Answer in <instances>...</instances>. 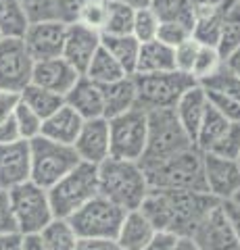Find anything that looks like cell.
Listing matches in <instances>:
<instances>
[{
	"instance_id": "cell-37",
	"label": "cell",
	"mask_w": 240,
	"mask_h": 250,
	"mask_svg": "<svg viewBox=\"0 0 240 250\" xmlns=\"http://www.w3.org/2000/svg\"><path fill=\"white\" fill-rule=\"evenodd\" d=\"M223 65V57L219 54L218 48H211V46H200L195 59V65H192L190 75L195 77V82L200 83L203 80H207L209 75H213L218 69Z\"/></svg>"
},
{
	"instance_id": "cell-47",
	"label": "cell",
	"mask_w": 240,
	"mask_h": 250,
	"mask_svg": "<svg viewBox=\"0 0 240 250\" xmlns=\"http://www.w3.org/2000/svg\"><path fill=\"white\" fill-rule=\"evenodd\" d=\"M15 231V221L11 215V205H9V192L0 188V233Z\"/></svg>"
},
{
	"instance_id": "cell-5",
	"label": "cell",
	"mask_w": 240,
	"mask_h": 250,
	"mask_svg": "<svg viewBox=\"0 0 240 250\" xmlns=\"http://www.w3.org/2000/svg\"><path fill=\"white\" fill-rule=\"evenodd\" d=\"M46 192H48L52 215L59 219H69L88 200L98 196V169L96 165L82 161Z\"/></svg>"
},
{
	"instance_id": "cell-26",
	"label": "cell",
	"mask_w": 240,
	"mask_h": 250,
	"mask_svg": "<svg viewBox=\"0 0 240 250\" xmlns=\"http://www.w3.org/2000/svg\"><path fill=\"white\" fill-rule=\"evenodd\" d=\"M19 100L25 106L32 108L42 121L46 119V117H50L57 108H61L65 104V98L61 96V94H55V92H50L46 88H40V85H36V83L25 85V88L19 92Z\"/></svg>"
},
{
	"instance_id": "cell-40",
	"label": "cell",
	"mask_w": 240,
	"mask_h": 250,
	"mask_svg": "<svg viewBox=\"0 0 240 250\" xmlns=\"http://www.w3.org/2000/svg\"><path fill=\"white\" fill-rule=\"evenodd\" d=\"M209 152L223 156V159L238 161L240 159V123H230Z\"/></svg>"
},
{
	"instance_id": "cell-7",
	"label": "cell",
	"mask_w": 240,
	"mask_h": 250,
	"mask_svg": "<svg viewBox=\"0 0 240 250\" xmlns=\"http://www.w3.org/2000/svg\"><path fill=\"white\" fill-rule=\"evenodd\" d=\"M9 205L15 221V231L25 233H40L48 225L55 215L48 200V192L34 184L32 179L19 184L9 190Z\"/></svg>"
},
{
	"instance_id": "cell-21",
	"label": "cell",
	"mask_w": 240,
	"mask_h": 250,
	"mask_svg": "<svg viewBox=\"0 0 240 250\" xmlns=\"http://www.w3.org/2000/svg\"><path fill=\"white\" fill-rule=\"evenodd\" d=\"M84 125V119L77 115L71 106L63 104L61 108H57L50 117H46L42 121V131L40 136L52 140V142H59V144H67V146H73L77 134H80Z\"/></svg>"
},
{
	"instance_id": "cell-48",
	"label": "cell",
	"mask_w": 240,
	"mask_h": 250,
	"mask_svg": "<svg viewBox=\"0 0 240 250\" xmlns=\"http://www.w3.org/2000/svg\"><path fill=\"white\" fill-rule=\"evenodd\" d=\"M19 140H23V138H21L17 123H15L13 115H11L9 119H4L0 123V144H13V142H19Z\"/></svg>"
},
{
	"instance_id": "cell-1",
	"label": "cell",
	"mask_w": 240,
	"mask_h": 250,
	"mask_svg": "<svg viewBox=\"0 0 240 250\" xmlns=\"http://www.w3.org/2000/svg\"><path fill=\"white\" fill-rule=\"evenodd\" d=\"M221 200L207 192L186 190H154L151 188L140 205V213L153 223L157 231L174 236H190L196 231L200 221Z\"/></svg>"
},
{
	"instance_id": "cell-39",
	"label": "cell",
	"mask_w": 240,
	"mask_h": 250,
	"mask_svg": "<svg viewBox=\"0 0 240 250\" xmlns=\"http://www.w3.org/2000/svg\"><path fill=\"white\" fill-rule=\"evenodd\" d=\"M13 119L15 123H17V127H19V134L23 140H34L40 136V131H42V119L38 117L32 108L25 106L19 100L17 106H15V111H13Z\"/></svg>"
},
{
	"instance_id": "cell-49",
	"label": "cell",
	"mask_w": 240,
	"mask_h": 250,
	"mask_svg": "<svg viewBox=\"0 0 240 250\" xmlns=\"http://www.w3.org/2000/svg\"><path fill=\"white\" fill-rule=\"evenodd\" d=\"M221 208H223V213H226L232 229L236 233L238 244H240V205H236L234 200H221Z\"/></svg>"
},
{
	"instance_id": "cell-60",
	"label": "cell",
	"mask_w": 240,
	"mask_h": 250,
	"mask_svg": "<svg viewBox=\"0 0 240 250\" xmlns=\"http://www.w3.org/2000/svg\"><path fill=\"white\" fill-rule=\"evenodd\" d=\"M238 163H240V159H238Z\"/></svg>"
},
{
	"instance_id": "cell-15",
	"label": "cell",
	"mask_w": 240,
	"mask_h": 250,
	"mask_svg": "<svg viewBox=\"0 0 240 250\" xmlns=\"http://www.w3.org/2000/svg\"><path fill=\"white\" fill-rule=\"evenodd\" d=\"M98 50H100V31L92 29L88 25H82V23L67 25L63 59L71 62L82 75Z\"/></svg>"
},
{
	"instance_id": "cell-2",
	"label": "cell",
	"mask_w": 240,
	"mask_h": 250,
	"mask_svg": "<svg viewBox=\"0 0 240 250\" xmlns=\"http://www.w3.org/2000/svg\"><path fill=\"white\" fill-rule=\"evenodd\" d=\"M98 169V194L119 208L136 210L140 208L144 196L149 194V182L138 161L105 159Z\"/></svg>"
},
{
	"instance_id": "cell-38",
	"label": "cell",
	"mask_w": 240,
	"mask_h": 250,
	"mask_svg": "<svg viewBox=\"0 0 240 250\" xmlns=\"http://www.w3.org/2000/svg\"><path fill=\"white\" fill-rule=\"evenodd\" d=\"M27 23L59 21V0H19Z\"/></svg>"
},
{
	"instance_id": "cell-53",
	"label": "cell",
	"mask_w": 240,
	"mask_h": 250,
	"mask_svg": "<svg viewBox=\"0 0 240 250\" xmlns=\"http://www.w3.org/2000/svg\"><path fill=\"white\" fill-rule=\"evenodd\" d=\"M0 250H21V233H0Z\"/></svg>"
},
{
	"instance_id": "cell-28",
	"label": "cell",
	"mask_w": 240,
	"mask_h": 250,
	"mask_svg": "<svg viewBox=\"0 0 240 250\" xmlns=\"http://www.w3.org/2000/svg\"><path fill=\"white\" fill-rule=\"evenodd\" d=\"M228 125H230V121L211 103H209L203 121H200V125H198V131H196V138H195V146L198 148L200 152H209L213 148V144L219 140V136L226 131Z\"/></svg>"
},
{
	"instance_id": "cell-33",
	"label": "cell",
	"mask_w": 240,
	"mask_h": 250,
	"mask_svg": "<svg viewBox=\"0 0 240 250\" xmlns=\"http://www.w3.org/2000/svg\"><path fill=\"white\" fill-rule=\"evenodd\" d=\"M27 19L19 0H0V36L23 38L27 29Z\"/></svg>"
},
{
	"instance_id": "cell-57",
	"label": "cell",
	"mask_w": 240,
	"mask_h": 250,
	"mask_svg": "<svg viewBox=\"0 0 240 250\" xmlns=\"http://www.w3.org/2000/svg\"><path fill=\"white\" fill-rule=\"evenodd\" d=\"M117 2L128 4V6H131V9H142V6L151 4V0H117Z\"/></svg>"
},
{
	"instance_id": "cell-24",
	"label": "cell",
	"mask_w": 240,
	"mask_h": 250,
	"mask_svg": "<svg viewBox=\"0 0 240 250\" xmlns=\"http://www.w3.org/2000/svg\"><path fill=\"white\" fill-rule=\"evenodd\" d=\"M163 71H175L174 48L159 40L142 42L134 73H163Z\"/></svg>"
},
{
	"instance_id": "cell-46",
	"label": "cell",
	"mask_w": 240,
	"mask_h": 250,
	"mask_svg": "<svg viewBox=\"0 0 240 250\" xmlns=\"http://www.w3.org/2000/svg\"><path fill=\"white\" fill-rule=\"evenodd\" d=\"M75 250H121L115 238H80Z\"/></svg>"
},
{
	"instance_id": "cell-14",
	"label": "cell",
	"mask_w": 240,
	"mask_h": 250,
	"mask_svg": "<svg viewBox=\"0 0 240 250\" xmlns=\"http://www.w3.org/2000/svg\"><path fill=\"white\" fill-rule=\"evenodd\" d=\"M192 238L200 250H240L236 233L232 229L226 213H223L221 202L209 210L196 231L192 233Z\"/></svg>"
},
{
	"instance_id": "cell-16",
	"label": "cell",
	"mask_w": 240,
	"mask_h": 250,
	"mask_svg": "<svg viewBox=\"0 0 240 250\" xmlns=\"http://www.w3.org/2000/svg\"><path fill=\"white\" fill-rule=\"evenodd\" d=\"M29 175H32V156L27 140L0 144V188L9 192L11 188L29 182Z\"/></svg>"
},
{
	"instance_id": "cell-9",
	"label": "cell",
	"mask_w": 240,
	"mask_h": 250,
	"mask_svg": "<svg viewBox=\"0 0 240 250\" xmlns=\"http://www.w3.org/2000/svg\"><path fill=\"white\" fill-rule=\"evenodd\" d=\"M109 121V156L121 161H140L146 148L149 119L142 108H130Z\"/></svg>"
},
{
	"instance_id": "cell-43",
	"label": "cell",
	"mask_w": 240,
	"mask_h": 250,
	"mask_svg": "<svg viewBox=\"0 0 240 250\" xmlns=\"http://www.w3.org/2000/svg\"><path fill=\"white\" fill-rule=\"evenodd\" d=\"M198 48H200V44H196L192 38H190V40H186V42H182L180 46H175V48H174L175 71H182V73H188L190 75Z\"/></svg>"
},
{
	"instance_id": "cell-18",
	"label": "cell",
	"mask_w": 240,
	"mask_h": 250,
	"mask_svg": "<svg viewBox=\"0 0 240 250\" xmlns=\"http://www.w3.org/2000/svg\"><path fill=\"white\" fill-rule=\"evenodd\" d=\"M80 71L63 57L57 59H46L34 62V71H32V83L46 88L55 94H61L65 98V94L73 88V83L80 80Z\"/></svg>"
},
{
	"instance_id": "cell-13",
	"label": "cell",
	"mask_w": 240,
	"mask_h": 250,
	"mask_svg": "<svg viewBox=\"0 0 240 250\" xmlns=\"http://www.w3.org/2000/svg\"><path fill=\"white\" fill-rule=\"evenodd\" d=\"M203 171L207 192L218 200H232L240 190V163L223 159L213 152H203Z\"/></svg>"
},
{
	"instance_id": "cell-31",
	"label": "cell",
	"mask_w": 240,
	"mask_h": 250,
	"mask_svg": "<svg viewBox=\"0 0 240 250\" xmlns=\"http://www.w3.org/2000/svg\"><path fill=\"white\" fill-rule=\"evenodd\" d=\"M240 46V2L226 0L223 2V31L218 50L223 59Z\"/></svg>"
},
{
	"instance_id": "cell-17",
	"label": "cell",
	"mask_w": 240,
	"mask_h": 250,
	"mask_svg": "<svg viewBox=\"0 0 240 250\" xmlns=\"http://www.w3.org/2000/svg\"><path fill=\"white\" fill-rule=\"evenodd\" d=\"M73 150L80 161L90 165H100L105 159H109V121L105 117L84 121L73 142Z\"/></svg>"
},
{
	"instance_id": "cell-61",
	"label": "cell",
	"mask_w": 240,
	"mask_h": 250,
	"mask_svg": "<svg viewBox=\"0 0 240 250\" xmlns=\"http://www.w3.org/2000/svg\"><path fill=\"white\" fill-rule=\"evenodd\" d=\"M238 2H240V0H238Z\"/></svg>"
},
{
	"instance_id": "cell-27",
	"label": "cell",
	"mask_w": 240,
	"mask_h": 250,
	"mask_svg": "<svg viewBox=\"0 0 240 250\" xmlns=\"http://www.w3.org/2000/svg\"><path fill=\"white\" fill-rule=\"evenodd\" d=\"M223 31V4L218 11L196 15L195 25H192V40L200 46H211L218 48Z\"/></svg>"
},
{
	"instance_id": "cell-23",
	"label": "cell",
	"mask_w": 240,
	"mask_h": 250,
	"mask_svg": "<svg viewBox=\"0 0 240 250\" xmlns=\"http://www.w3.org/2000/svg\"><path fill=\"white\" fill-rule=\"evenodd\" d=\"M136 106V85L134 77L126 75L117 82L103 85V117L113 119Z\"/></svg>"
},
{
	"instance_id": "cell-12",
	"label": "cell",
	"mask_w": 240,
	"mask_h": 250,
	"mask_svg": "<svg viewBox=\"0 0 240 250\" xmlns=\"http://www.w3.org/2000/svg\"><path fill=\"white\" fill-rule=\"evenodd\" d=\"M67 25L63 21H42V23H29L25 34H23V44L29 57L38 61L57 59L63 57Z\"/></svg>"
},
{
	"instance_id": "cell-8",
	"label": "cell",
	"mask_w": 240,
	"mask_h": 250,
	"mask_svg": "<svg viewBox=\"0 0 240 250\" xmlns=\"http://www.w3.org/2000/svg\"><path fill=\"white\" fill-rule=\"evenodd\" d=\"M29 156H32V179L44 190L55 186L63 175H67L75 165H80V156L73 146L59 144L52 140L38 136L29 140Z\"/></svg>"
},
{
	"instance_id": "cell-41",
	"label": "cell",
	"mask_w": 240,
	"mask_h": 250,
	"mask_svg": "<svg viewBox=\"0 0 240 250\" xmlns=\"http://www.w3.org/2000/svg\"><path fill=\"white\" fill-rule=\"evenodd\" d=\"M190 38H192V27L186 25V23H177V21H161L159 23L157 40L172 46V48L180 46L186 40H190Z\"/></svg>"
},
{
	"instance_id": "cell-56",
	"label": "cell",
	"mask_w": 240,
	"mask_h": 250,
	"mask_svg": "<svg viewBox=\"0 0 240 250\" xmlns=\"http://www.w3.org/2000/svg\"><path fill=\"white\" fill-rule=\"evenodd\" d=\"M174 250H200L198 244L195 242V238L190 236H177L175 238V244H174Z\"/></svg>"
},
{
	"instance_id": "cell-6",
	"label": "cell",
	"mask_w": 240,
	"mask_h": 250,
	"mask_svg": "<svg viewBox=\"0 0 240 250\" xmlns=\"http://www.w3.org/2000/svg\"><path fill=\"white\" fill-rule=\"evenodd\" d=\"M136 85V108L157 111V108H174L186 90L196 85L195 77L182 71L163 73H134Z\"/></svg>"
},
{
	"instance_id": "cell-35",
	"label": "cell",
	"mask_w": 240,
	"mask_h": 250,
	"mask_svg": "<svg viewBox=\"0 0 240 250\" xmlns=\"http://www.w3.org/2000/svg\"><path fill=\"white\" fill-rule=\"evenodd\" d=\"M151 9L159 21H177L186 25H195V13L188 0H151Z\"/></svg>"
},
{
	"instance_id": "cell-55",
	"label": "cell",
	"mask_w": 240,
	"mask_h": 250,
	"mask_svg": "<svg viewBox=\"0 0 240 250\" xmlns=\"http://www.w3.org/2000/svg\"><path fill=\"white\" fill-rule=\"evenodd\" d=\"M223 65H226L230 71H234L238 77H240V46L236 50H232L226 59H223Z\"/></svg>"
},
{
	"instance_id": "cell-34",
	"label": "cell",
	"mask_w": 240,
	"mask_h": 250,
	"mask_svg": "<svg viewBox=\"0 0 240 250\" xmlns=\"http://www.w3.org/2000/svg\"><path fill=\"white\" fill-rule=\"evenodd\" d=\"M205 92H213V94H221L228 98H236L240 100V77L230 71L226 65H221L213 75H209L207 80L198 83Z\"/></svg>"
},
{
	"instance_id": "cell-51",
	"label": "cell",
	"mask_w": 240,
	"mask_h": 250,
	"mask_svg": "<svg viewBox=\"0 0 240 250\" xmlns=\"http://www.w3.org/2000/svg\"><path fill=\"white\" fill-rule=\"evenodd\" d=\"M17 103H19V94L0 92V123H2L4 119H9V117L13 115Z\"/></svg>"
},
{
	"instance_id": "cell-30",
	"label": "cell",
	"mask_w": 240,
	"mask_h": 250,
	"mask_svg": "<svg viewBox=\"0 0 240 250\" xmlns=\"http://www.w3.org/2000/svg\"><path fill=\"white\" fill-rule=\"evenodd\" d=\"M40 238L46 250H75V244L80 240L75 229L71 228V223H69V219H59V217H55L40 231Z\"/></svg>"
},
{
	"instance_id": "cell-19",
	"label": "cell",
	"mask_w": 240,
	"mask_h": 250,
	"mask_svg": "<svg viewBox=\"0 0 240 250\" xmlns=\"http://www.w3.org/2000/svg\"><path fill=\"white\" fill-rule=\"evenodd\" d=\"M65 104L71 106L84 121L98 119L103 117V85L88 80L86 75H80L73 88L65 94Z\"/></svg>"
},
{
	"instance_id": "cell-11",
	"label": "cell",
	"mask_w": 240,
	"mask_h": 250,
	"mask_svg": "<svg viewBox=\"0 0 240 250\" xmlns=\"http://www.w3.org/2000/svg\"><path fill=\"white\" fill-rule=\"evenodd\" d=\"M34 59L25 50L21 38L0 40V92L19 94L32 83Z\"/></svg>"
},
{
	"instance_id": "cell-25",
	"label": "cell",
	"mask_w": 240,
	"mask_h": 250,
	"mask_svg": "<svg viewBox=\"0 0 240 250\" xmlns=\"http://www.w3.org/2000/svg\"><path fill=\"white\" fill-rule=\"evenodd\" d=\"M100 44L111 57L119 62V67L126 71V75H134L138 52H140V42L131 34L123 36H103L100 34Z\"/></svg>"
},
{
	"instance_id": "cell-42",
	"label": "cell",
	"mask_w": 240,
	"mask_h": 250,
	"mask_svg": "<svg viewBox=\"0 0 240 250\" xmlns=\"http://www.w3.org/2000/svg\"><path fill=\"white\" fill-rule=\"evenodd\" d=\"M105 17H107V0H88V2L82 6L77 23L88 25L96 31H103Z\"/></svg>"
},
{
	"instance_id": "cell-3",
	"label": "cell",
	"mask_w": 240,
	"mask_h": 250,
	"mask_svg": "<svg viewBox=\"0 0 240 250\" xmlns=\"http://www.w3.org/2000/svg\"><path fill=\"white\" fill-rule=\"evenodd\" d=\"M142 171L146 175V182H149V188H154V190L207 192L203 152L196 146L186 148V150L169 156L161 163H154V165H144Z\"/></svg>"
},
{
	"instance_id": "cell-32",
	"label": "cell",
	"mask_w": 240,
	"mask_h": 250,
	"mask_svg": "<svg viewBox=\"0 0 240 250\" xmlns=\"http://www.w3.org/2000/svg\"><path fill=\"white\" fill-rule=\"evenodd\" d=\"M136 9L117 2V0H107V17L103 25V36H123L131 34V23H134Z\"/></svg>"
},
{
	"instance_id": "cell-29",
	"label": "cell",
	"mask_w": 240,
	"mask_h": 250,
	"mask_svg": "<svg viewBox=\"0 0 240 250\" xmlns=\"http://www.w3.org/2000/svg\"><path fill=\"white\" fill-rule=\"evenodd\" d=\"M84 75L98 85H107L111 82H117L121 77H126V71H123L119 67V62L103 48V44H100V50L94 54V59L90 61V65L86 71H84Z\"/></svg>"
},
{
	"instance_id": "cell-54",
	"label": "cell",
	"mask_w": 240,
	"mask_h": 250,
	"mask_svg": "<svg viewBox=\"0 0 240 250\" xmlns=\"http://www.w3.org/2000/svg\"><path fill=\"white\" fill-rule=\"evenodd\" d=\"M21 250H46L40 233H25V236H21Z\"/></svg>"
},
{
	"instance_id": "cell-45",
	"label": "cell",
	"mask_w": 240,
	"mask_h": 250,
	"mask_svg": "<svg viewBox=\"0 0 240 250\" xmlns=\"http://www.w3.org/2000/svg\"><path fill=\"white\" fill-rule=\"evenodd\" d=\"M86 2L88 0H59V21H63L65 25L77 23L80 11Z\"/></svg>"
},
{
	"instance_id": "cell-50",
	"label": "cell",
	"mask_w": 240,
	"mask_h": 250,
	"mask_svg": "<svg viewBox=\"0 0 240 250\" xmlns=\"http://www.w3.org/2000/svg\"><path fill=\"white\" fill-rule=\"evenodd\" d=\"M175 238H177V236H174V233L157 231V233L153 236V240H151L142 250H174Z\"/></svg>"
},
{
	"instance_id": "cell-59",
	"label": "cell",
	"mask_w": 240,
	"mask_h": 250,
	"mask_svg": "<svg viewBox=\"0 0 240 250\" xmlns=\"http://www.w3.org/2000/svg\"><path fill=\"white\" fill-rule=\"evenodd\" d=\"M0 40H2V36H0Z\"/></svg>"
},
{
	"instance_id": "cell-58",
	"label": "cell",
	"mask_w": 240,
	"mask_h": 250,
	"mask_svg": "<svg viewBox=\"0 0 240 250\" xmlns=\"http://www.w3.org/2000/svg\"><path fill=\"white\" fill-rule=\"evenodd\" d=\"M232 200H234V202H236V205H240V190H238V192L234 194V198H232Z\"/></svg>"
},
{
	"instance_id": "cell-22",
	"label": "cell",
	"mask_w": 240,
	"mask_h": 250,
	"mask_svg": "<svg viewBox=\"0 0 240 250\" xmlns=\"http://www.w3.org/2000/svg\"><path fill=\"white\" fill-rule=\"evenodd\" d=\"M154 233H157V229L153 228V223L136 208V210H128L123 215V221L119 225L115 240H117L121 250H142L153 240Z\"/></svg>"
},
{
	"instance_id": "cell-36",
	"label": "cell",
	"mask_w": 240,
	"mask_h": 250,
	"mask_svg": "<svg viewBox=\"0 0 240 250\" xmlns=\"http://www.w3.org/2000/svg\"><path fill=\"white\" fill-rule=\"evenodd\" d=\"M159 17L154 15V11L151 6H142V9H136L134 13V23H131V36L136 38L138 42H151L157 40V31H159Z\"/></svg>"
},
{
	"instance_id": "cell-52",
	"label": "cell",
	"mask_w": 240,
	"mask_h": 250,
	"mask_svg": "<svg viewBox=\"0 0 240 250\" xmlns=\"http://www.w3.org/2000/svg\"><path fill=\"white\" fill-rule=\"evenodd\" d=\"M190 6H192V13L196 15H205V13H211V11H218L219 6L226 2V0H188Z\"/></svg>"
},
{
	"instance_id": "cell-44",
	"label": "cell",
	"mask_w": 240,
	"mask_h": 250,
	"mask_svg": "<svg viewBox=\"0 0 240 250\" xmlns=\"http://www.w3.org/2000/svg\"><path fill=\"white\" fill-rule=\"evenodd\" d=\"M207 98L230 123H240V100L221 96V94H213V92H207Z\"/></svg>"
},
{
	"instance_id": "cell-10",
	"label": "cell",
	"mask_w": 240,
	"mask_h": 250,
	"mask_svg": "<svg viewBox=\"0 0 240 250\" xmlns=\"http://www.w3.org/2000/svg\"><path fill=\"white\" fill-rule=\"evenodd\" d=\"M126 210L98 194L69 217L77 238H117Z\"/></svg>"
},
{
	"instance_id": "cell-20",
	"label": "cell",
	"mask_w": 240,
	"mask_h": 250,
	"mask_svg": "<svg viewBox=\"0 0 240 250\" xmlns=\"http://www.w3.org/2000/svg\"><path fill=\"white\" fill-rule=\"evenodd\" d=\"M209 106V98H207V92L200 88V85H192L190 90L184 92V96L177 100V104L174 106V113L177 117V121L184 127V131L188 134V138L192 140L195 144V138H196V131H198V125L203 121L205 111Z\"/></svg>"
},
{
	"instance_id": "cell-4",
	"label": "cell",
	"mask_w": 240,
	"mask_h": 250,
	"mask_svg": "<svg viewBox=\"0 0 240 250\" xmlns=\"http://www.w3.org/2000/svg\"><path fill=\"white\" fill-rule=\"evenodd\" d=\"M149 119V129H146V148L142 159L138 161L140 165H154L174 156L186 148L195 146L188 134L177 121L174 108H157V111L146 113Z\"/></svg>"
}]
</instances>
